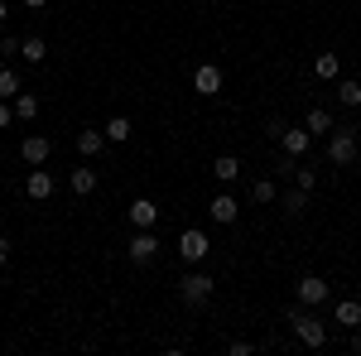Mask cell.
<instances>
[{
	"label": "cell",
	"mask_w": 361,
	"mask_h": 356,
	"mask_svg": "<svg viewBox=\"0 0 361 356\" xmlns=\"http://www.w3.org/2000/svg\"><path fill=\"white\" fill-rule=\"evenodd\" d=\"M284 323L294 328V337H299L304 347H328V328H323V318L308 313V303H294V308L284 313Z\"/></svg>",
	"instance_id": "6da1fadb"
},
{
	"label": "cell",
	"mask_w": 361,
	"mask_h": 356,
	"mask_svg": "<svg viewBox=\"0 0 361 356\" xmlns=\"http://www.w3.org/2000/svg\"><path fill=\"white\" fill-rule=\"evenodd\" d=\"M328 164L333 168L357 164V130H352V125H337L333 135H328Z\"/></svg>",
	"instance_id": "7a4b0ae2"
},
{
	"label": "cell",
	"mask_w": 361,
	"mask_h": 356,
	"mask_svg": "<svg viewBox=\"0 0 361 356\" xmlns=\"http://www.w3.org/2000/svg\"><path fill=\"white\" fill-rule=\"evenodd\" d=\"M178 299L188 303V308H202V303L212 299V274L207 270H188L178 279Z\"/></svg>",
	"instance_id": "3957f363"
},
{
	"label": "cell",
	"mask_w": 361,
	"mask_h": 356,
	"mask_svg": "<svg viewBox=\"0 0 361 356\" xmlns=\"http://www.w3.org/2000/svg\"><path fill=\"white\" fill-rule=\"evenodd\" d=\"M270 135H275V140H279V149H284V154H294V159H304L308 145H313L308 125H304V130H294V125H284V121H270Z\"/></svg>",
	"instance_id": "277c9868"
},
{
	"label": "cell",
	"mask_w": 361,
	"mask_h": 356,
	"mask_svg": "<svg viewBox=\"0 0 361 356\" xmlns=\"http://www.w3.org/2000/svg\"><path fill=\"white\" fill-rule=\"evenodd\" d=\"M154 260H159L154 226H135V236H130V265H154Z\"/></svg>",
	"instance_id": "5b68a950"
},
{
	"label": "cell",
	"mask_w": 361,
	"mask_h": 356,
	"mask_svg": "<svg viewBox=\"0 0 361 356\" xmlns=\"http://www.w3.org/2000/svg\"><path fill=\"white\" fill-rule=\"evenodd\" d=\"M207 250H212V241H207V231H197V226H188V231L178 236V255H183L188 265H202Z\"/></svg>",
	"instance_id": "8992f818"
},
{
	"label": "cell",
	"mask_w": 361,
	"mask_h": 356,
	"mask_svg": "<svg viewBox=\"0 0 361 356\" xmlns=\"http://www.w3.org/2000/svg\"><path fill=\"white\" fill-rule=\"evenodd\" d=\"M294 294H299V303H308V308H318V303H328V294H333V284H328L323 274H304V279L294 284Z\"/></svg>",
	"instance_id": "52a82bcc"
},
{
	"label": "cell",
	"mask_w": 361,
	"mask_h": 356,
	"mask_svg": "<svg viewBox=\"0 0 361 356\" xmlns=\"http://www.w3.org/2000/svg\"><path fill=\"white\" fill-rule=\"evenodd\" d=\"M222 82H226V73L217 68V63H197V68H193V92H197V97H217Z\"/></svg>",
	"instance_id": "ba28073f"
},
{
	"label": "cell",
	"mask_w": 361,
	"mask_h": 356,
	"mask_svg": "<svg viewBox=\"0 0 361 356\" xmlns=\"http://www.w3.org/2000/svg\"><path fill=\"white\" fill-rule=\"evenodd\" d=\"M20 159H25L29 168L49 164V159H54V140H49V135H25V145H20Z\"/></svg>",
	"instance_id": "9c48e42d"
},
{
	"label": "cell",
	"mask_w": 361,
	"mask_h": 356,
	"mask_svg": "<svg viewBox=\"0 0 361 356\" xmlns=\"http://www.w3.org/2000/svg\"><path fill=\"white\" fill-rule=\"evenodd\" d=\"M207 217L222 221V226H231V221L241 217V202H236V192H217V197L207 202Z\"/></svg>",
	"instance_id": "30bf717a"
},
{
	"label": "cell",
	"mask_w": 361,
	"mask_h": 356,
	"mask_svg": "<svg viewBox=\"0 0 361 356\" xmlns=\"http://www.w3.org/2000/svg\"><path fill=\"white\" fill-rule=\"evenodd\" d=\"M25 192L34 197V202H49V197H54V173L39 164V168H34V173L25 178Z\"/></svg>",
	"instance_id": "8fae6325"
},
{
	"label": "cell",
	"mask_w": 361,
	"mask_h": 356,
	"mask_svg": "<svg viewBox=\"0 0 361 356\" xmlns=\"http://www.w3.org/2000/svg\"><path fill=\"white\" fill-rule=\"evenodd\" d=\"M212 178L231 188V183L241 178V159H236V154H217V159H212Z\"/></svg>",
	"instance_id": "7c38bea8"
},
{
	"label": "cell",
	"mask_w": 361,
	"mask_h": 356,
	"mask_svg": "<svg viewBox=\"0 0 361 356\" xmlns=\"http://www.w3.org/2000/svg\"><path fill=\"white\" fill-rule=\"evenodd\" d=\"M68 188L78 192V197H92V192H97V168H92V164L73 168V173H68Z\"/></svg>",
	"instance_id": "4fadbf2b"
},
{
	"label": "cell",
	"mask_w": 361,
	"mask_h": 356,
	"mask_svg": "<svg viewBox=\"0 0 361 356\" xmlns=\"http://www.w3.org/2000/svg\"><path fill=\"white\" fill-rule=\"evenodd\" d=\"M304 125H308V135H313V140H318V135H333V130H337L333 111H323V106H313V111H308V116H304Z\"/></svg>",
	"instance_id": "5bb4252c"
},
{
	"label": "cell",
	"mask_w": 361,
	"mask_h": 356,
	"mask_svg": "<svg viewBox=\"0 0 361 356\" xmlns=\"http://www.w3.org/2000/svg\"><path fill=\"white\" fill-rule=\"evenodd\" d=\"M313 78H318V82H337V78H342V58L337 54H318L313 58Z\"/></svg>",
	"instance_id": "9a60e30c"
},
{
	"label": "cell",
	"mask_w": 361,
	"mask_h": 356,
	"mask_svg": "<svg viewBox=\"0 0 361 356\" xmlns=\"http://www.w3.org/2000/svg\"><path fill=\"white\" fill-rule=\"evenodd\" d=\"M106 130H78V149H82L87 159H97V154H106Z\"/></svg>",
	"instance_id": "2e32d148"
},
{
	"label": "cell",
	"mask_w": 361,
	"mask_h": 356,
	"mask_svg": "<svg viewBox=\"0 0 361 356\" xmlns=\"http://www.w3.org/2000/svg\"><path fill=\"white\" fill-rule=\"evenodd\" d=\"M20 58L39 68V63L49 58V44H44V34H25V44H20Z\"/></svg>",
	"instance_id": "e0dca14e"
},
{
	"label": "cell",
	"mask_w": 361,
	"mask_h": 356,
	"mask_svg": "<svg viewBox=\"0 0 361 356\" xmlns=\"http://www.w3.org/2000/svg\"><path fill=\"white\" fill-rule=\"evenodd\" d=\"M154 221H159V207L149 197H135L130 202V226H154Z\"/></svg>",
	"instance_id": "ac0fdd59"
},
{
	"label": "cell",
	"mask_w": 361,
	"mask_h": 356,
	"mask_svg": "<svg viewBox=\"0 0 361 356\" xmlns=\"http://www.w3.org/2000/svg\"><path fill=\"white\" fill-rule=\"evenodd\" d=\"M333 318L342 323V328H361V299H337Z\"/></svg>",
	"instance_id": "d6986e66"
},
{
	"label": "cell",
	"mask_w": 361,
	"mask_h": 356,
	"mask_svg": "<svg viewBox=\"0 0 361 356\" xmlns=\"http://www.w3.org/2000/svg\"><path fill=\"white\" fill-rule=\"evenodd\" d=\"M337 102L342 106H361V78H337Z\"/></svg>",
	"instance_id": "ffe728a7"
},
{
	"label": "cell",
	"mask_w": 361,
	"mask_h": 356,
	"mask_svg": "<svg viewBox=\"0 0 361 356\" xmlns=\"http://www.w3.org/2000/svg\"><path fill=\"white\" fill-rule=\"evenodd\" d=\"M102 130H106V140H111V145H126V140L135 135V130H130V116H111Z\"/></svg>",
	"instance_id": "44dd1931"
},
{
	"label": "cell",
	"mask_w": 361,
	"mask_h": 356,
	"mask_svg": "<svg viewBox=\"0 0 361 356\" xmlns=\"http://www.w3.org/2000/svg\"><path fill=\"white\" fill-rule=\"evenodd\" d=\"M15 121H39V97H34V92H20V97H15Z\"/></svg>",
	"instance_id": "7402d4cb"
},
{
	"label": "cell",
	"mask_w": 361,
	"mask_h": 356,
	"mask_svg": "<svg viewBox=\"0 0 361 356\" xmlns=\"http://www.w3.org/2000/svg\"><path fill=\"white\" fill-rule=\"evenodd\" d=\"M25 92V82H20V73L15 68H0V102H15Z\"/></svg>",
	"instance_id": "603a6c76"
},
{
	"label": "cell",
	"mask_w": 361,
	"mask_h": 356,
	"mask_svg": "<svg viewBox=\"0 0 361 356\" xmlns=\"http://www.w3.org/2000/svg\"><path fill=\"white\" fill-rule=\"evenodd\" d=\"M275 197H279L275 178H255V183H250V202H260V207H265V202H275Z\"/></svg>",
	"instance_id": "cb8c5ba5"
},
{
	"label": "cell",
	"mask_w": 361,
	"mask_h": 356,
	"mask_svg": "<svg viewBox=\"0 0 361 356\" xmlns=\"http://www.w3.org/2000/svg\"><path fill=\"white\" fill-rule=\"evenodd\" d=\"M304 207H308V192L299 188V183H294V188L284 192V212H289V217H299V212H304Z\"/></svg>",
	"instance_id": "d4e9b609"
},
{
	"label": "cell",
	"mask_w": 361,
	"mask_h": 356,
	"mask_svg": "<svg viewBox=\"0 0 361 356\" xmlns=\"http://www.w3.org/2000/svg\"><path fill=\"white\" fill-rule=\"evenodd\" d=\"M294 183H299L304 192H313V188H318V168H304V164H299V168H294Z\"/></svg>",
	"instance_id": "484cf974"
},
{
	"label": "cell",
	"mask_w": 361,
	"mask_h": 356,
	"mask_svg": "<svg viewBox=\"0 0 361 356\" xmlns=\"http://www.w3.org/2000/svg\"><path fill=\"white\" fill-rule=\"evenodd\" d=\"M20 44H25V39H15V34H5V39H0V54H5V58H15V54H20Z\"/></svg>",
	"instance_id": "4316f807"
},
{
	"label": "cell",
	"mask_w": 361,
	"mask_h": 356,
	"mask_svg": "<svg viewBox=\"0 0 361 356\" xmlns=\"http://www.w3.org/2000/svg\"><path fill=\"white\" fill-rule=\"evenodd\" d=\"M15 125V102H0V130H10Z\"/></svg>",
	"instance_id": "83f0119b"
},
{
	"label": "cell",
	"mask_w": 361,
	"mask_h": 356,
	"mask_svg": "<svg viewBox=\"0 0 361 356\" xmlns=\"http://www.w3.org/2000/svg\"><path fill=\"white\" fill-rule=\"evenodd\" d=\"M352 352H361V328H352Z\"/></svg>",
	"instance_id": "f1b7e54d"
},
{
	"label": "cell",
	"mask_w": 361,
	"mask_h": 356,
	"mask_svg": "<svg viewBox=\"0 0 361 356\" xmlns=\"http://www.w3.org/2000/svg\"><path fill=\"white\" fill-rule=\"evenodd\" d=\"M5 260H10V241H0V265H5Z\"/></svg>",
	"instance_id": "f546056e"
},
{
	"label": "cell",
	"mask_w": 361,
	"mask_h": 356,
	"mask_svg": "<svg viewBox=\"0 0 361 356\" xmlns=\"http://www.w3.org/2000/svg\"><path fill=\"white\" fill-rule=\"evenodd\" d=\"M5 20H10V5H5V0H0V25H5Z\"/></svg>",
	"instance_id": "4dcf8cb0"
},
{
	"label": "cell",
	"mask_w": 361,
	"mask_h": 356,
	"mask_svg": "<svg viewBox=\"0 0 361 356\" xmlns=\"http://www.w3.org/2000/svg\"><path fill=\"white\" fill-rule=\"evenodd\" d=\"M25 5H29V10H44V5H49V0H25Z\"/></svg>",
	"instance_id": "1f68e13d"
}]
</instances>
